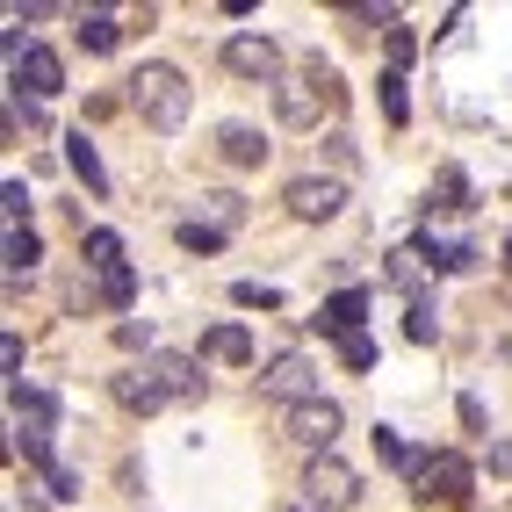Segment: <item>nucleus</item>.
<instances>
[{
    "label": "nucleus",
    "instance_id": "nucleus-1",
    "mask_svg": "<svg viewBox=\"0 0 512 512\" xmlns=\"http://www.w3.org/2000/svg\"><path fill=\"white\" fill-rule=\"evenodd\" d=\"M123 87H130V109H138V123L159 130V138H174V130L188 123V109H195L188 73H181V65H166V58H145Z\"/></svg>",
    "mask_w": 512,
    "mask_h": 512
},
{
    "label": "nucleus",
    "instance_id": "nucleus-2",
    "mask_svg": "<svg viewBox=\"0 0 512 512\" xmlns=\"http://www.w3.org/2000/svg\"><path fill=\"white\" fill-rule=\"evenodd\" d=\"M195 390H202V375H195L188 354H145L138 368L116 375V404H123V412H159V404L195 397Z\"/></svg>",
    "mask_w": 512,
    "mask_h": 512
},
{
    "label": "nucleus",
    "instance_id": "nucleus-3",
    "mask_svg": "<svg viewBox=\"0 0 512 512\" xmlns=\"http://www.w3.org/2000/svg\"><path fill=\"white\" fill-rule=\"evenodd\" d=\"M8 412H15V448L37 462V469H51V462H58V455H51L58 397H51V390H37V383H8Z\"/></svg>",
    "mask_w": 512,
    "mask_h": 512
},
{
    "label": "nucleus",
    "instance_id": "nucleus-4",
    "mask_svg": "<svg viewBox=\"0 0 512 512\" xmlns=\"http://www.w3.org/2000/svg\"><path fill=\"white\" fill-rule=\"evenodd\" d=\"M469 491H476V469L455 448H433L412 476V498H426V505H469Z\"/></svg>",
    "mask_w": 512,
    "mask_h": 512
},
{
    "label": "nucleus",
    "instance_id": "nucleus-5",
    "mask_svg": "<svg viewBox=\"0 0 512 512\" xmlns=\"http://www.w3.org/2000/svg\"><path fill=\"white\" fill-rule=\"evenodd\" d=\"M361 498V469L339 462V455H311V469H303V505L311 512H347Z\"/></svg>",
    "mask_w": 512,
    "mask_h": 512
},
{
    "label": "nucleus",
    "instance_id": "nucleus-6",
    "mask_svg": "<svg viewBox=\"0 0 512 512\" xmlns=\"http://www.w3.org/2000/svg\"><path fill=\"white\" fill-rule=\"evenodd\" d=\"M260 397H275V404H318V361L311 354H275L260 368Z\"/></svg>",
    "mask_w": 512,
    "mask_h": 512
},
{
    "label": "nucleus",
    "instance_id": "nucleus-7",
    "mask_svg": "<svg viewBox=\"0 0 512 512\" xmlns=\"http://www.w3.org/2000/svg\"><path fill=\"white\" fill-rule=\"evenodd\" d=\"M224 65L238 80H282V44L260 29H238V37H224Z\"/></svg>",
    "mask_w": 512,
    "mask_h": 512
},
{
    "label": "nucleus",
    "instance_id": "nucleus-8",
    "mask_svg": "<svg viewBox=\"0 0 512 512\" xmlns=\"http://www.w3.org/2000/svg\"><path fill=\"white\" fill-rule=\"evenodd\" d=\"M282 202H289V217H303V224H325V217H339V210H347V188H339V181H325V174H303V181H289V188H282Z\"/></svg>",
    "mask_w": 512,
    "mask_h": 512
},
{
    "label": "nucleus",
    "instance_id": "nucleus-9",
    "mask_svg": "<svg viewBox=\"0 0 512 512\" xmlns=\"http://www.w3.org/2000/svg\"><path fill=\"white\" fill-rule=\"evenodd\" d=\"M8 80H15V94H29V101H51V94L65 87V65H58L51 44H29V51L8 65Z\"/></svg>",
    "mask_w": 512,
    "mask_h": 512
},
{
    "label": "nucleus",
    "instance_id": "nucleus-10",
    "mask_svg": "<svg viewBox=\"0 0 512 512\" xmlns=\"http://www.w3.org/2000/svg\"><path fill=\"white\" fill-rule=\"evenodd\" d=\"M289 440H296V448H311V455H332V440H339V404H332V397L296 404V412H289Z\"/></svg>",
    "mask_w": 512,
    "mask_h": 512
},
{
    "label": "nucleus",
    "instance_id": "nucleus-11",
    "mask_svg": "<svg viewBox=\"0 0 512 512\" xmlns=\"http://www.w3.org/2000/svg\"><path fill=\"white\" fill-rule=\"evenodd\" d=\"M318 87H325L318 73H311V80H275V116H282L289 130H318V109H325Z\"/></svg>",
    "mask_w": 512,
    "mask_h": 512
},
{
    "label": "nucleus",
    "instance_id": "nucleus-12",
    "mask_svg": "<svg viewBox=\"0 0 512 512\" xmlns=\"http://www.w3.org/2000/svg\"><path fill=\"white\" fill-rule=\"evenodd\" d=\"M368 289H332L325 303H318V332L332 339V347H339V339H347V332H361V318H368Z\"/></svg>",
    "mask_w": 512,
    "mask_h": 512
},
{
    "label": "nucleus",
    "instance_id": "nucleus-13",
    "mask_svg": "<svg viewBox=\"0 0 512 512\" xmlns=\"http://www.w3.org/2000/svg\"><path fill=\"white\" fill-rule=\"evenodd\" d=\"M202 361H224V368H246L253 361V332L238 318H217L210 332H202Z\"/></svg>",
    "mask_w": 512,
    "mask_h": 512
},
{
    "label": "nucleus",
    "instance_id": "nucleus-14",
    "mask_svg": "<svg viewBox=\"0 0 512 512\" xmlns=\"http://www.w3.org/2000/svg\"><path fill=\"white\" fill-rule=\"evenodd\" d=\"M433 210H448V217L476 210V188H469L462 166H440V174H433V188H426V217H433Z\"/></svg>",
    "mask_w": 512,
    "mask_h": 512
},
{
    "label": "nucleus",
    "instance_id": "nucleus-15",
    "mask_svg": "<svg viewBox=\"0 0 512 512\" xmlns=\"http://www.w3.org/2000/svg\"><path fill=\"white\" fill-rule=\"evenodd\" d=\"M65 166L80 174L87 195H109V174H101V152H94V138H87V123H80V130H65Z\"/></svg>",
    "mask_w": 512,
    "mask_h": 512
},
{
    "label": "nucleus",
    "instance_id": "nucleus-16",
    "mask_svg": "<svg viewBox=\"0 0 512 512\" xmlns=\"http://www.w3.org/2000/svg\"><path fill=\"white\" fill-rule=\"evenodd\" d=\"M80 260L94 267L101 282H109V275H123V267H130V260H123V238H116L109 224H94V231H80Z\"/></svg>",
    "mask_w": 512,
    "mask_h": 512
},
{
    "label": "nucleus",
    "instance_id": "nucleus-17",
    "mask_svg": "<svg viewBox=\"0 0 512 512\" xmlns=\"http://www.w3.org/2000/svg\"><path fill=\"white\" fill-rule=\"evenodd\" d=\"M217 152H224V166H260L267 159V138H260L253 123H224L217 130Z\"/></svg>",
    "mask_w": 512,
    "mask_h": 512
},
{
    "label": "nucleus",
    "instance_id": "nucleus-18",
    "mask_svg": "<svg viewBox=\"0 0 512 512\" xmlns=\"http://www.w3.org/2000/svg\"><path fill=\"white\" fill-rule=\"evenodd\" d=\"M0 253H8V282H22V275H37V260H44V246H37V231H0Z\"/></svg>",
    "mask_w": 512,
    "mask_h": 512
},
{
    "label": "nucleus",
    "instance_id": "nucleus-19",
    "mask_svg": "<svg viewBox=\"0 0 512 512\" xmlns=\"http://www.w3.org/2000/svg\"><path fill=\"white\" fill-rule=\"evenodd\" d=\"M80 44H87L94 58H109V51L123 44V29H116V15H109V8H87V15H80Z\"/></svg>",
    "mask_w": 512,
    "mask_h": 512
},
{
    "label": "nucleus",
    "instance_id": "nucleus-20",
    "mask_svg": "<svg viewBox=\"0 0 512 512\" xmlns=\"http://www.w3.org/2000/svg\"><path fill=\"white\" fill-rule=\"evenodd\" d=\"M195 224H210V231H238V224H246V202H238V195H202V217Z\"/></svg>",
    "mask_w": 512,
    "mask_h": 512
},
{
    "label": "nucleus",
    "instance_id": "nucleus-21",
    "mask_svg": "<svg viewBox=\"0 0 512 512\" xmlns=\"http://www.w3.org/2000/svg\"><path fill=\"white\" fill-rule=\"evenodd\" d=\"M29 202H37V195H29V181H22V174L0 181V217H8V231H29Z\"/></svg>",
    "mask_w": 512,
    "mask_h": 512
},
{
    "label": "nucleus",
    "instance_id": "nucleus-22",
    "mask_svg": "<svg viewBox=\"0 0 512 512\" xmlns=\"http://www.w3.org/2000/svg\"><path fill=\"white\" fill-rule=\"evenodd\" d=\"M404 332H412L419 347H433V339H440V311H433L426 296H412V311H404Z\"/></svg>",
    "mask_w": 512,
    "mask_h": 512
},
{
    "label": "nucleus",
    "instance_id": "nucleus-23",
    "mask_svg": "<svg viewBox=\"0 0 512 512\" xmlns=\"http://www.w3.org/2000/svg\"><path fill=\"white\" fill-rule=\"evenodd\" d=\"M375 94H383V116H390V123H404V116H412V94H404V73H383V80H375Z\"/></svg>",
    "mask_w": 512,
    "mask_h": 512
},
{
    "label": "nucleus",
    "instance_id": "nucleus-24",
    "mask_svg": "<svg viewBox=\"0 0 512 512\" xmlns=\"http://www.w3.org/2000/svg\"><path fill=\"white\" fill-rule=\"evenodd\" d=\"M174 238H181L188 253H224V231H210V224H195V217H181V231H174Z\"/></svg>",
    "mask_w": 512,
    "mask_h": 512
},
{
    "label": "nucleus",
    "instance_id": "nucleus-25",
    "mask_svg": "<svg viewBox=\"0 0 512 512\" xmlns=\"http://www.w3.org/2000/svg\"><path fill=\"white\" fill-rule=\"evenodd\" d=\"M101 303H109V311H130V303H138V275H130V267L109 275V282H101Z\"/></svg>",
    "mask_w": 512,
    "mask_h": 512
},
{
    "label": "nucleus",
    "instance_id": "nucleus-26",
    "mask_svg": "<svg viewBox=\"0 0 512 512\" xmlns=\"http://www.w3.org/2000/svg\"><path fill=\"white\" fill-rule=\"evenodd\" d=\"M339 361H347L354 375H361V368H375V339H368V332H347V339H339Z\"/></svg>",
    "mask_w": 512,
    "mask_h": 512
},
{
    "label": "nucleus",
    "instance_id": "nucleus-27",
    "mask_svg": "<svg viewBox=\"0 0 512 512\" xmlns=\"http://www.w3.org/2000/svg\"><path fill=\"white\" fill-rule=\"evenodd\" d=\"M231 303H246V311H275L282 289H267V282H238V289H231Z\"/></svg>",
    "mask_w": 512,
    "mask_h": 512
},
{
    "label": "nucleus",
    "instance_id": "nucleus-28",
    "mask_svg": "<svg viewBox=\"0 0 512 512\" xmlns=\"http://www.w3.org/2000/svg\"><path fill=\"white\" fill-rule=\"evenodd\" d=\"M44 484H51V498H80V476L65 469V462H51V469H44Z\"/></svg>",
    "mask_w": 512,
    "mask_h": 512
},
{
    "label": "nucleus",
    "instance_id": "nucleus-29",
    "mask_svg": "<svg viewBox=\"0 0 512 512\" xmlns=\"http://www.w3.org/2000/svg\"><path fill=\"white\" fill-rule=\"evenodd\" d=\"M412 51H419L412 29H390V73H404V65H412Z\"/></svg>",
    "mask_w": 512,
    "mask_h": 512
},
{
    "label": "nucleus",
    "instance_id": "nucleus-30",
    "mask_svg": "<svg viewBox=\"0 0 512 512\" xmlns=\"http://www.w3.org/2000/svg\"><path fill=\"white\" fill-rule=\"evenodd\" d=\"M390 282L412 289V282H419V253H390Z\"/></svg>",
    "mask_w": 512,
    "mask_h": 512
},
{
    "label": "nucleus",
    "instance_id": "nucleus-31",
    "mask_svg": "<svg viewBox=\"0 0 512 512\" xmlns=\"http://www.w3.org/2000/svg\"><path fill=\"white\" fill-rule=\"evenodd\" d=\"M0 368H8V383H22V339H15V332L0 339Z\"/></svg>",
    "mask_w": 512,
    "mask_h": 512
},
{
    "label": "nucleus",
    "instance_id": "nucleus-32",
    "mask_svg": "<svg viewBox=\"0 0 512 512\" xmlns=\"http://www.w3.org/2000/svg\"><path fill=\"white\" fill-rule=\"evenodd\" d=\"M116 339H123V347H152V325H138V318H123V325H116Z\"/></svg>",
    "mask_w": 512,
    "mask_h": 512
},
{
    "label": "nucleus",
    "instance_id": "nucleus-33",
    "mask_svg": "<svg viewBox=\"0 0 512 512\" xmlns=\"http://www.w3.org/2000/svg\"><path fill=\"white\" fill-rule=\"evenodd\" d=\"M303 512H311V505H303Z\"/></svg>",
    "mask_w": 512,
    "mask_h": 512
}]
</instances>
